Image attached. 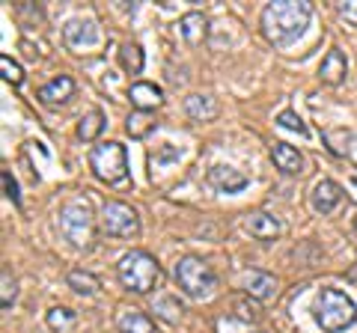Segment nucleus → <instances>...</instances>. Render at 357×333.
I'll list each match as a JSON object with an SVG mask.
<instances>
[{
  "label": "nucleus",
  "mask_w": 357,
  "mask_h": 333,
  "mask_svg": "<svg viewBox=\"0 0 357 333\" xmlns=\"http://www.w3.org/2000/svg\"><path fill=\"white\" fill-rule=\"evenodd\" d=\"M312 18V3L307 0H274L268 3L259 15L262 36L277 48L292 45L295 39L304 36V30L310 27Z\"/></svg>",
  "instance_id": "1"
},
{
  "label": "nucleus",
  "mask_w": 357,
  "mask_h": 333,
  "mask_svg": "<svg viewBox=\"0 0 357 333\" xmlns=\"http://www.w3.org/2000/svg\"><path fill=\"white\" fill-rule=\"evenodd\" d=\"M312 318L325 333H340L357 321V307L342 288H321L312 304Z\"/></svg>",
  "instance_id": "2"
},
{
  "label": "nucleus",
  "mask_w": 357,
  "mask_h": 333,
  "mask_svg": "<svg viewBox=\"0 0 357 333\" xmlns=\"http://www.w3.org/2000/svg\"><path fill=\"white\" fill-rule=\"evenodd\" d=\"M57 226H60V235L72 247H89L96 238V215L84 196H75L60 208Z\"/></svg>",
  "instance_id": "3"
},
{
  "label": "nucleus",
  "mask_w": 357,
  "mask_h": 333,
  "mask_svg": "<svg viewBox=\"0 0 357 333\" xmlns=\"http://www.w3.org/2000/svg\"><path fill=\"white\" fill-rule=\"evenodd\" d=\"M116 274H119V280H122V286H126L128 292L146 295L161 280V265L155 262V256H149L146 250H131V253H126V256L119 259Z\"/></svg>",
  "instance_id": "4"
},
{
  "label": "nucleus",
  "mask_w": 357,
  "mask_h": 333,
  "mask_svg": "<svg viewBox=\"0 0 357 333\" xmlns=\"http://www.w3.org/2000/svg\"><path fill=\"white\" fill-rule=\"evenodd\" d=\"M89 170L96 173L98 182H107V185L126 182V176H128V152H126V146L116 143V140H107V143L93 146L89 149Z\"/></svg>",
  "instance_id": "5"
},
{
  "label": "nucleus",
  "mask_w": 357,
  "mask_h": 333,
  "mask_svg": "<svg viewBox=\"0 0 357 333\" xmlns=\"http://www.w3.org/2000/svg\"><path fill=\"white\" fill-rule=\"evenodd\" d=\"M173 280L188 297H208L211 288L218 286V277L211 271V265L199 256H182L173 268Z\"/></svg>",
  "instance_id": "6"
},
{
  "label": "nucleus",
  "mask_w": 357,
  "mask_h": 333,
  "mask_svg": "<svg viewBox=\"0 0 357 333\" xmlns=\"http://www.w3.org/2000/svg\"><path fill=\"white\" fill-rule=\"evenodd\" d=\"M102 229L114 238H137L140 235V217L128 203H105L102 208Z\"/></svg>",
  "instance_id": "7"
},
{
  "label": "nucleus",
  "mask_w": 357,
  "mask_h": 333,
  "mask_svg": "<svg viewBox=\"0 0 357 333\" xmlns=\"http://www.w3.org/2000/svg\"><path fill=\"white\" fill-rule=\"evenodd\" d=\"M98 39H102V33H98V24L93 18H72L69 24L63 27V42L72 51L93 48V45H98Z\"/></svg>",
  "instance_id": "8"
},
{
  "label": "nucleus",
  "mask_w": 357,
  "mask_h": 333,
  "mask_svg": "<svg viewBox=\"0 0 357 333\" xmlns=\"http://www.w3.org/2000/svg\"><path fill=\"white\" fill-rule=\"evenodd\" d=\"M342 203V187L333 182V179H319L312 185V194H310V206L316 215H331L337 212V206Z\"/></svg>",
  "instance_id": "9"
},
{
  "label": "nucleus",
  "mask_w": 357,
  "mask_h": 333,
  "mask_svg": "<svg viewBox=\"0 0 357 333\" xmlns=\"http://www.w3.org/2000/svg\"><path fill=\"white\" fill-rule=\"evenodd\" d=\"M208 182L215 185L220 194H238V191H244V187L250 185L248 176H244L241 170H236V166H229V164H215L211 166Z\"/></svg>",
  "instance_id": "10"
},
{
  "label": "nucleus",
  "mask_w": 357,
  "mask_h": 333,
  "mask_svg": "<svg viewBox=\"0 0 357 333\" xmlns=\"http://www.w3.org/2000/svg\"><path fill=\"white\" fill-rule=\"evenodd\" d=\"M39 102L42 104H48V107H57V104H66L69 98L75 95V81L69 75H57V77H51L45 86H39Z\"/></svg>",
  "instance_id": "11"
},
{
  "label": "nucleus",
  "mask_w": 357,
  "mask_h": 333,
  "mask_svg": "<svg viewBox=\"0 0 357 333\" xmlns=\"http://www.w3.org/2000/svg\"><path fill=\"white\" fill-rule=\"evenodd\" d=\"M271 161H274L277 170L286 173V176H301L307 170L304 155H301L295 146H289V143H274L271 146Z\"/></svg>",
  "instance_id": "12"
},
{
  "label": "nucleus",
  "mask_w": 357,
  "mask_h": 333,
  "mask_svg": "<svg viewBox=\"0 0 357 333\" xmlns=\"http://www.w3.org/2000/svg\"><path fill=\"white\" fill-rule=\"evenodd\" d=\"M244 229L250 232L253 238H259V241H271L277 235H283V224H280V217H274V215H268V212H253L244 217Z\"/></svg>",
  "instance_id": "13"
},
{
  "label": "nucleus",
  "mask_w": 357,
  "mask_h": 333,
  "mask_svg": "<svg viewBox=\"0 0 357 333\" xmlns=\"http://www.w3.org/2000/svg\"><path fill=\"white\" fill-rule=\"evenodd\" d=\"M345 75H349V60H345V54L340 48H331L325 54V60H321L319 65V77H321V84H331V86H337L345 81Z\"/></svg>",
  "instance_id": "14"
},
{
  "label": "nucleus",
  "mask_w": 357,
  "mask_h": 333,
  "mask_svg": "<svg viewBox=\"0 0 357 333\" xmlns=\"http://www.w3.org/2000/svg\"><path fill=\"white\" fill-rule=\"evenodd\" d=\"M128 98H131V104L134 110H155V107H161L164 104V93H161V86H155V84H146V81H137V84H131L128 86Z\"/></svg>",
  "instance_id": "15"
},
{
  "label": "nucleus",
  "mask_w": 357,
  "mask_h": 333,
  "mask_svg": "<svg viewBox=\"0 0 357 333\" xmlns=\"http://www.w3.org/2000/svg\"><path fill=\"white\" fill-rule=\"evenodd\" d=\"M176 30L188 45H199V42H206V36H208V21L203 13H188V15L178 18Z\"/></svg>",
  "instance_id": "16"
},
{
  "label": "nucleus",
  "mask_w": 357,
  "mask_h": 333,
  "mask_svg": "<svg viewBox=\"0 0 357 333\" xmlns=\"http://www.w3.org/2000/svg\"><path fill=\"white\" fill-rule=\"evenodd\" d=\"M244 292H248L253 301H271V297H277V280L265 271H250L244 277Z\"/></svg>",
  "instance_id": "17"
},
{
  "label": "nucleus",
  "mask_w": 357,
  "mask_h": 333,
  "mask_svg": "<svg viewBox=\"0 0 357 333\" xmlns=\"http://www.w3.org/2000/svg\"><path fill=\"white\" fill-rule=\"evenodd\" d=\"M185 114L194 122H211L218 116V98L208 93H194L185 98Z\"/></svg>",
  "instance_id": "18"
},
{
  "label": "nucleus",
  "mask_w": 357,
  "mask_h": 333,
  "mask_svg": "<svg viewBox=\"0 0 357 333\" xmlns=\"http://www.w3.org/2000/svg\"><path fill=\"white\" fill-rule=\"evenodd\" d=\"M119 333H155V325L146 313H140V309H126V313L119 316L116 321Z\"/></svg>",
  "instance_id": "19"
},
{
  "label": "nucleus",
  "mask_w": 357,
  "mask_h": 333,
  "mask_svg": "<svg viewBox=\"0 0 357 333\" xmlns=\"http://www.w3.org/2000/svg\"><path fill=\"white\" fill-rule=\"evenodd\" d=\"M105 114L102 110H89L86 116H81V122H77V137H81L84 143H93L98 134L105 131Z\"/></svg>",
  "instance_id": "20"
},
{
  "label": "nucleus",
  "mask_w": 357,
  "mask_h": 333,
  "mask_svg": "<svg viewBox=\"0 0 357 333\" xmlns=\"http://www.w3.org/2000/svg\"><path fill=\"white\" fill-rule=\"evenodd\" d=\"M152 128H155V119H152V114H146V110H131L128 119H126V131H128L131 140H143Z\"/></svg>",
  "instance_id": "21"
},
{
  "label": "nucleus",
  "mask_w": 357,
  "mask_h": 333,
  "mask_svg": "<svg viewBox=\"0 0 357 333\" xmlns=\"http://www.w3.org/2000/svg\"><path fill=\"white\" fill-rule=\"evenodd\" d=\"M66 283H69V288H75L77 295H96L98 288H102V283H98V277L96 274H89V271H72L69 277H66Z\"/></svg>",
  "instance_id": "22"
},
{
  "label": "nucleus",
  "mask_w": 357,
  "mask_h": 333,
  "mask_svg": "<svg viewBox=\"0 0 357 333\" xmlns=\"http://www.w3.org/2000/svg\"><path fill=\"white\" fill-rule=\"evenodd\" d=\"M119 60H122V69L128 75H140L143 72V48L134 45V42H126L119 51Z\"/></svg>",
  "instance_id": "23"
},
{
  "label": "nucleus",
  "mask_w": 357,
  "mask_h": 333,
  "mask_svg": "<svg viewBox=\"0 0 357 333\" xmlns=\"http://www.w3.org/2000/svg\"><path fill=\"white\" fill-rule=\"evenodd\" d=\"M45 321H48L51 330H69L75 321H77V313H72L69 307H54V309H48Z\"/></svg>",
  "instance_id": "24"
},
{
  "label": "nucleus",
  "mask_w": 357,
  "mask_h": 333,
  "mask_svg": "<svg viewBox=\"0 0 357 333\" xmlns=\"http://www.w3.org/2000/svg\"><path fill=\"white\" fill-rule=\"evenodd\" d=\"M15 297H18L15 277H13V271H9V268H3V271H0V307H3V309H13Z\"/></svg>",
  "instance_id": "25"
},
{
  "label": "nucleus",
  "mask_w": 357,
  "mask_h": 333,
  "mask_svg": "<svg viewBox=\"0 0 357 333\" xmlns=\"http://www.w3.org/2000/svg\"><path fill=\"white\" fill-rule=\"evenodd\" d=\"M0 72H3V81L13 84V86H18L21 81H24V69H21L9 54H0Z\"/></svg>",
  "instance_id": "26"
},
{
  "label": "nucleus",
  "mask_w": 357,
  "mask_h": 333,
  "mask_svg": "<svg viewBox=\"0 0 357 333\" xmlns=\"http://www.w3.org/2000/svg\"><path fill=\"white\" fill-rule=\"evenodd\" d=\"M152 313L164 316L167 321H176L178 316H182V307H178V301H176V297H158V301L152 304Z\"/></svg>",
  "instance_id": "27"
},
{
  "label": "nucleus",
  "mask_w": 357,
  "mask_h": 333,
  "mask_svg": "<svg viewBox=\"0 0 357 333\" xmlns=\"http://www.w3.org/2000/svg\"><path fill=\"white\" fill-rule=\"evenodd\" d=\"M277 125L286 128V131H295V134H301V137H307V125H304V119H301L295 110H283V114L277 116Z\"/></svg>",
  "instance_id": "28"
},
{
  "label": "nucleus",
  "mask_w": 357,
  "mask_h": 333,
  "mask_svg": "<svg viewBox=\"0 0 357 333\" xmlns=\"http://www.w3.org/2000/svg\"><path fill=\"white\" fill-rule=\"evenodd\" d=\"M0 185H3V194H6V199H13L15 206H21V191H18L15 176L9 173V170H0Z\"/></svg>",
  "instance_id": "29"
},
{
  "label": "nucleus",
  "mask_w": 357,
  "mask_h": 333,
  "mask_svg": "<svg viewBox=\"0 0 357 333\" xmlns=\"http://www.w3.org/2000/svg\"><path fill=\"white\" fill-rule=\"evenodd\" d=\"M337 15L345 21V24L357 27V0H345V3H337Z\"/></svg>",
  "instance_id": "30"
}]
</instances>
